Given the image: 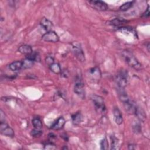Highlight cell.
<instances>
[{
    "label": "cell",
    "mask_w": 150,
    "mask_h": 150,
    "mask_svg": "<svg viewBox=\"0 0 150 150\" xmlns=\"http://www.w3.org/2000/svg\"><path fill=\"white\" fill-rule=\"evenodd\" d=\"M127 21L123 18H115L110 21V24L114 26H120L127 23Z\"/></svg>",
    "instance_id": "e0dca14e"
},
{
    "label": "cell",
    "mask_w": 150,
    "mask_h": 150,
    "mask_svg": "<svg viewBox=\"0 0 150 150\" xmlns=\"http://www.w3.org/2000/svg\"><path fill=\"white\" fill-rule=\"evenodd\" d=\"M42 40L49 42H57L59 40V37L57 34L52 30L47 32L42 36Z\"/></svg>",
    "instance_id": "8992f818"
},
{
    "label": "cell",
    "mask_w": 150,
    "mask_h": 150,
    "mask_svg": "<svg viewBox=\"0 0 150 150\" xmlns=\"http://www.w3.org/2000/svg\"><path fill=\"white\" fill-rule=\"evenodd\" d=\"M65 122H66V121H65L64 118L62 117H60L51 126L50 128L52 129H54V130L60 129L64 125Z\"/></svg>",
    "instance_id": "7c38bea8"
},
{
    "label": "cell",
    "mask_w": 150,
    "mask_h": 150,
    "mask_svg": "<svg viewBox=\"0 0 150 150\" xmlns=\"http://www.w3.org/2000/svg\"><path fill=\"white\" fill-rule=\"evenodd\" d=\"M89 77L94 82H98L101 79V73L98 67H94L89 70Z\"/></svg>",
    "instance_id": "ba28073f"
},
{
    "label": "cell",
    "mask_w": 150,
    "mask_h": 150,
    "mask_svg": "<svg viewBox=\"0 0 150 150\" xmlns=\"http://www.w3.org/2000/svg\"><path fill=\"white\" fill-rule=\"evenodd\" d=\"M111 149H118V141L117 138L112 136L111 137Z\"/></svg>",
    "instance_id": "603a6c76"
},
{
    "label": "cell",
    "mask_w": 150,
    "mask_h": 150,
    "mask_svg": "<svg viewBox=\"0 0 150 150\" xmlns=\"http://www.w3.org/2000/svg\"><path fill=\"white\" fill-rule=\"evenodd\" d=\"M40 24L41 26L46 30L47 32H49L51 30L52 27H53V24L52 22L49 20L48 19L46 18H43L40 22Z\"/></svg>",
    "instance_id": "4fadbf2b"
},
{
    "label": "cell",
    "mask_w": 150,
    "mask_h": 150,
    "mask_svg": "<svg viewBox=\"0 0 150 150\" xmlns=\"http://www.w3.org/2000/svg\"><path fill=\"white\" fill-rule=\"evenodd\" d=\"M135 114L138 117V118L144 121L145 120V119L146 118V115L144 112V111L141 108H138V107H136V110H135Z\"/></svg>",
    "instance_id": "ac0fdd59"
},
{
    "label": "cell",
    "mask_w": 150,
    "mask_h": 150,
    "mask_svg": "<svg viewBox=\"0 0 150 150\" xmlns=\"http://www.w3.org/2000/svg\"><path fill=\"white\" fill-rule=\"evenodd\" d=\"M113 115L114 117V120L116 124L118 125H120L122 123L123 121V118L122 115L119 110V108L117 107H114L113 109Z\"/></svg>",
    "instance_id": "8fae6325"
},
{
    "label": "cell",
    "mask_w": 150,
    "mask_h": 150,
    "mask_svg": "<svg viewBox=\"0 0 150 150\" xmlns=\"http://www.w3.org/2000/svg\"><path fill=\"white\" fill-rule=\"evenodd\" d=\"M121 56L124 61L131 67L137 70L141 69V64L134 56V54L127 50H123L121 53Z\"/></svg>",
    "instance_id": "6da1fadb"
},
{
    "label": "cell",
    "mask_w": 150,
    "mask_h": 150,
    "mask_svg": "<svg viewBox=\"0 0 150 150\" xmlns=\"http://www.w3.org/2000/svg\"><path fill=\"white\" fill-rule=\"evenodd\" d=\"M83 120V116L79 112L72 115V121L74 125H79Z\"/></svg>",
    "instance_id": "2e32d148"
},
{
    "label": "cell",
    "mask_w": 150,
    "mask_h": 150,
    "mask_svg": "<svg viewBox=\"0 0 150 150\" xmlns=\"http://www.w3.org/2000/svg\"><path fill=\"white\" fill-rule=\"evenodd\" d=\"M0 132L2 134L8 137H13L15 135L13 129L11 128L5 122H1Z\"/></svg>",
    "instance_id": "52a82bcc"
},
{
    "label": "cell",
    "mask_w": 150,
    "mask_h": 150,
    "mask_svg": "<svg viewBox=\"0 0 150 150\" xmlns=\"http://www.w3.org/2000/svg\"><path fill=\"white\" fill-rule=\"evenodd\" d=\"M72 49L76 57L80 61L84 62L85 60L84 54L83 50L81 47L80 44L75 42L72 44Z\"/></svg>",
    "instance_id": "5b68a950"
},
{
    "label": "cell",
    "mask_w": 150,
    "mask_h": 150,
    "mask_svg": "<svg viewBox=\"0 0 150 150\" xmlns=\"http://www.w3.org/2000/svg\"><path fill=\"white\" fill-rule=\"evenodd\" d=\"M23 62V67L22 69H27L31 67L33 64V61L32 60H30L29 59H26Z\"/></svg>",
    "instance_id": "7402d4cb"
},
{
    "label": "cell",
    "mask_w": 150,
    "mask_h": 150,
    "mask_svg": "<svg viewBox=\"0 0 150 150\" xmlns=\"http://www.w3.org/2000/svg\"><path fill=\"white\" fill-rule=\"evenodd\" d=\"M100 145H101V148L102 149H108V141L106 139V138H104L100 142Z\"/></svg>",
    "instance_id": "d4e9b609"
},
{
    "label": "cell",
    "mask_w": 150,
    "mask_h": 150,
    "mask_svg": "<svg viewBox=\"0 0 150 150\" xmlns=\"http://www.w3.org/2000/svg\"><path fill=\"white\" fill-rule=\"evenodd\" d=\"M74 91L80 98L83 99L85 98V91H84V84L81 79L79 77L76 79L74 87Z\"/></svg>",
    "instance_id": "277c9868"
},
{
    "label": "cell",
    "mask_w": 150,
    "mask_h": 150,
    "mask_svg": "<svg viewBox=\"0 0 150 150\" xmlns=\"http://www.w3.org/2000/svg\"><path fill=\"white\" fill-rule=\"evenodd\" d=\"M30 134H31V135L32 137H40L42 134V131L40 129L35 128V129L32 130V131L30 132Z\"/></svg>",
    "instance_id": "cb8c5ba5"
},
{
    "label": "cell",
    "mask_w": 150,
    "mask_h": 150,
    "mask_svg": "<svg viewBox=\"0 0 150 150\" xmlns=\"http://www.w3.org/2000/svg\"><path fill=\"white\" fill-rule=\"evenodd\" d=\"M32 124L35 128L40 129L42 128L43 124L42 122V121L38 118H35L32 120Z\"/></svg>",
    "instance_id": "ffe728a7"
},
{
    "label": "cell",
    "mask_w": 150,
    "mask_h": 150,
    "mask_svg": "<svg viewBox=\"0 0 150 150\" xmlns=\"http://www.w3.org/2000/svg\"><path fill=\"white\" fill-rule=\"evenodd\" d=\"M91 100L95 106L96 111L99 113H104L105 111V106L102 97L97 95H93Z\"/></svg>",
    "instance_id": "3957f363"
},
{
    "label": "cell",
    "mask_w": 150,
    "mask_h": 150,
    "mask_svg": "<svg viewBox=\"0 0 150 150\" xmlns=\"http://www.w3.org/2000/svg\"><path fill=\"white\" fill-rule=\"evenodd\" d=\"M128 72L125 70H120L116 75L115 81L118 86V87L124 88L128 82Z\"/></svg>",
    "instance_id": "7a4b0ae2"
},
{
    "label": "cell",
    "mask_w": 150,
    "mask_h": 150,
    "mask_svg": "<svg viewBox=\"0 0 150 150\" xmlns=\"http://www.w3.org/2000/svg\"><path fill=\"white\" fill-rule=\"evenodd\" d=\"M133 4V2L131 1H129V2H127L124 4H123L120 7V9L122 11H126L128 9H129Z\"/></svg>",
    "instance_id": "44dd1931"
},
{
    "label": "cell",
    "mask_w": 150,
    "mask_h": 150,
    "mask_svg": "<svg viewBox=\"0 0 150 150\" xmlns=\"http://www.w3.org/2000/svg\"><path fill=\"white\" fill-rule=\"evenodd\" d=\"M147 48H148V51H149V43H148V45H147Z\"/></svg>",
    "instance_id": "f1b7e54d"
},
{
    "label": "cell",
    "mask_w": 150,
    "mask_h": 150,
    "mask_svg": "<svg viewBox=\"0 0 150 150\" xmlns=\"http://www.w3.org/2000/svg\"><path fill=\"white\" fill-rule=\"evenodd\" d=\"M18 51L23 54H26L27 56L30 54L31 53H33L32 51V47L29 45H23L21 46L19 48H18Z\"/></svg>",
    "instance_id": "5bb4252c"
},
{
    "label": "cell",
    "mask_w": 150,
    "mask_h": 150,
    "mask_svg": "<svg viewBox=\"0 0 150 150\" xmlns=\"http://www.w3.org/2000/svg\"><path fill=\"white\" fill-rule=\"evenodd\" d=\"M23 62L22 61H16L11 63L9 65V68L12 71H18L22 69Z\"/></svg>",
    "instance_id": "9a60e30c"
},
{
    "label": "cell",
    "mask_w": 150,
    "mask_h": 150,
    "mask_svg": "<svg viewBox=\"0 0 150 150\" xmlns=\"http://www.w3.org/2000/svg\"><path fill=\"white\" fill-rule=\"evenodd\" d=\"M45 61H46V63L49 64V66L51 65L52 64H53L54 63V59L53 58H52V57L50 56H47L46 59H45Z\"/></svg>",
    "instance_id": "484cf974"
},
{
    "label": "cell",
    "mask_w": 150,
    "mask_h": 150,
    "mask_svg": "<svg viewBox=\"0 0 150 150\" xmlns=\"http://www.w3.org/2000/svg\"><path fill=\"white\" fill-rule=\"evenodd\" d=\"M50 70L53 72L55 74H59L61 73V67L59 65V64L57 63H53L51 65L49 66Z\"/></svg>",
    "instance_id": "d6986e66"
},
{
    "label": "cell",
    "mask_w": 150,
    "mask_h": 150,
    "mask_svg": "<svg viewBox=\"0 0 150 150\" xmlns=\"http://www.w3.org/2000/svg\"><path fill=\"white\" fill-rule=\"evenodd\" d=\"M149 16V6L148 5V8H147L146 11L142 14V16L144 17V18H147Z\"/></svg>",
    "instance_id": "83f0119b"
},
{
    "label": "cell",
    "mask_w": 150,
    "mask_h": 150,
    "mask_svg": "<svg viewBox=\"0 0 150 150\" xmlns=\"http://www.w3.org/2000/svg\"><path fill=\"white\" fill-rule=\"evenodd\" d=\"M123 104H124L125 111L128 112V113L130 114H135L137 107L134 105V104L132 102V101L130 99L127 101L126 102L124 103Z\"/></svg>",
    "instance_id": "30bf717a"
},
{
    "label": "cell",
    "mask_w": 150,
    "mask_h": 150,
    "mask_svg": "<svg viewBox=\"0 0 150 150\" xmlns=\"http://www.w3.org/2000/svg\"><path fill=\"white\" fill-rule=\"evenodd\" d=\"M89 3L95 9L99 11H105L108 9L107 4L101 1H90Z\"/></svg>",
    "instance_id": "9c48e42d"
},
{
    "label": "cell",
    "mask_w": 150,
    "mask_h": 150,
    "mask_svg": "<svg viewBox=\"0 0 150 150\" xmlns=\"http://www.w3.org/2000/svg\"><path fill=\"white\" fill-rule=\"evenodd\" d=\"M56 148V146L51 144V143H49V144H47L45 145V147H44V149H55Z\"/></svg>",
    "instance_id": "4316f807"
}]
</instances>
